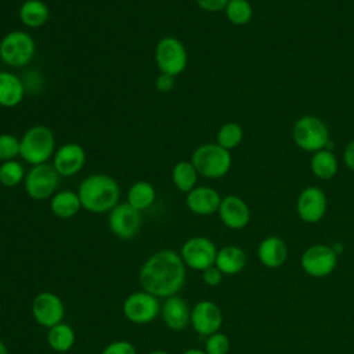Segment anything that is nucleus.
Listing matches in <instances>:
<instances>
[{"label":"nucleus","mask_w":354,"mask_h":354,"mask_svg":"<svg viewBox=\"0 0 354 354\" xmlns=\"http://www.w3.org/2000/svg\"><path fill=\"white\" fill-rule=\"evenodd\" d=\"M185 264L176 250L163 249L151 254L138 271L141 288L158 299L180 292L185 282Z\"/></svg>","instance_id":"f257e3e1"},{"label":"nucleus","mask_w":354,"mask_h":354,"mask_svg":"<svg viewBox=\"0 0 354 354\" xmlns=\"http://www.w3.org/2000/svg\"><path fill=\"white\" fill-rule=\"evenodd\" d=\"M77 195L84 210L95 214L109 213L119 203L120 187L112 176L94 173L83 178Z\"/></svg>","instance_id":"f03ea898"},{"label":"nucleus","mask_w":354,"mask_h":354,"mask_svg":"<svg viewBox=\"0 0 354 354\" xmlns=\"http://www.w3.org/2000/svg\"><path fill=\"white\" fill-rule=\"evenodd\" d=\"M55 149V136L44 124L30 126L19 138V158L30 166L48 163Z\"/></svg>","instance_id":"7ed1b4c3"},{"label":"nucleus","mask_w":354,"mask_h":354,"mask_svg":"<svg viewBox=\"0 0 354 354\" xmlns=\"http://www.w3.org/2000/svg\"><path fill=\"white\" fill-rule=\"evenodd\" d=\"M199 176L206 178L224 177L232 165V158L228 149L220 147L217 142H207L199 145L191 156Z\"/></svg>","instance_id":"20e7f679"},{"label":"nucleus","mask_w":354,"mask_h":354,"mask_svg":"<svg viewBox=\"0 0 354 354\" xmlns=\"http://www.w3.org/2000/svg\"><path fill=\"white\" fill-rule=\"evenodd\" d=\"M35 54V39L25 30H11L0 40V59L10 68L26 66Z\"/></svg>","instance_id":"39448f33"},{"label":"nucleus","mask_w":354,"mask_h":354,"mask_svg":"<svg viewBox=\"0 0 354 354\" xmlns=\"http://www.w3.org/2000/svg\"><path fill=\"white\" fill-rule=\"evenodd\" d=\"M293 141L297 147L307 152L329 149V130L326 124L314 115H304L296 120L293 126Z\"/></svg>","instance_id":"423d86ee"},{"label":"nucleus","mask_w":354,"mask_h":354,"mask_svg":"<svg viewBox=\"0 0 354 354\" xmlns=\"http://www.w3.org/2000/svg\"><path fill=\"white\" fill-rule=\"evenodd\" d=\"M155 62L160 73L173 77L183 73L188 64V53L183 41L174 36H165L155 46Z\"/></svg>","instance_id":"0eeeda50"},{"label":"nucleus","mask_w":354,"mask_h":354,"mask_svg":"<svg viewBox=\"0 0 354 354\" xmlns=\"http://www.w3.org/2000/svg\"><path fill=\"white\" fill-rule=\"evenodd\" d=\"M59 174L50 163L32 166L25 176L24 187L29 198L35 201L50 199L58 188Z\"/></svg>","instance_id":"6e6552de"},{"label":"nucleus","mask_w":354,"mask_h":354,"mask_svg":"<svg viewBox=\"0 0 354 354\" xmlns=\"http://www.w3.org/2000/svg\"><path fill=\"white\" fill-rule=\"evenodd\" d=\"M160 308L159 299L144 289L129 295L122 306L123 315L127 321L137 325H145L156 319L160 314Z\"/></svg>","instance_id":"1a4fd4ad"},{"label":"nucleus","mask_w":354,"mask_h":354,"mask_svg":"<svg viewBox=\"0 0 354 354\" xmlns=\"http://www.w3.org/2000/svg\"><path fill=\"white\" fill-rule=\"evenodd\" d=\"M180 256L185 267L195 271H203L214 266L217 248L214 242L206 236H192L183 243Z\"/></svg>","instance_id":"9d476101"},{"label":"nucleus","mask_w":354,"mask_h":354,"mask_svg":"<svg viewBox=\"0 0 354 354\" xmlns=\"http://www.w3.org/2000/svg\"><path fill=\"white\" fill-rule=\"evenodd\" d=\"M337 266V253L332 246L315 243L301 254V267L313 278H324L333 272Z\"/></svg>","instance_id":"9b49d317"},{"label":"nucleus","mask_w":354,"mask_h":354,"mask_svg":"<svg viewBox=\"0 0 354 354\" xmlns=\"http://www.w3.org/2000/svg\"><path fill=\"white\" fill-rule=\"evenodd\" d=\"M108 225L111 232L119 239H131L140 232L141 212L127 202L118 203L108 214Z\"/></svg>","instance_id":"f8f14e48"},{"label":"nucleus","mask_w":354,"mask_h":354,"mask_svg":"<svg viewBox=\"0 0 354 354\" xmlns=\"http://www.w3.org/2000/svg\"><path fill=\"white\" fill-rule=\"evenodd\" d=\"M32 315L39 325L50 329L62 322L65 307L58 295L53 292H40L32 301Z\"/></svg>","instance_id":"ddd939ff"},{"label":"nucleus","mask_w":354,"mask_h":354,"mask_svg":"<svg viewBox=\"0 0 354 354\" xmlns=\"http://www.w3.org/2000/svg\"><path fill=\"white\" fill-rule=\"evenodd\" d=\"M86 163V151L77 142H65L53 155V166L59 177L76 176Z\"/></svg>","instance_id":"4468645a"},{"label":"nucleus","mask_w":354,"mask_h":354,"mask_svg":"<svg viewBox=\"0 0 354 354\" xmlns=\"http://www.w3.org/2000/svg\"><path fill=\"white\" fill-rule=\"evenodd\" d=\"M191 325L202 336H210L218 332L223 325L221 308L210 300L198 301L191 308Z\"/></svg>","instance_id":"2eb2a0df"},{"label":"nucleus","mask_w":354,"mask_h":354,"mask_svg":"<svg viewBox=\"0 0 354 354\" xmlns=\"http://www.w3.org/2000/svg\"><path fill=\"white\" fill-rule=\"evenodd\" d=\"M326 206L328 201L325 192L318 187H307L297 198L296 210L304 223L314 224L325 216Z\"/></svg>","instance_id":"dca6fc26"},{"label":"nucleus","mask_w":354,"mask_h":354,"mask_svg":"<svg viewBox=\"0 0 354 354\" xmlns=\"http://www.w3.org/2000/svg\"><path fill=\"white\" fill-rule=\"evenodd\" d=\"M217 213L221 223L231 230H242L249 224L250 220L248 203L236 195L224 196Z\"/></svg>","instance_id":"f3484780"},{"label":"nucleus","mask_w":354,"mask_h":354,"mask_svg":"<svg viewBox=\"0 0 354 354\" xmlns=\"http://www.w3.org/2000/svg\"><path fill=\"white\" fill-rule=\"evenodd\" d=\"M220 194L212 187H195L185 195V205L188 210L198 216H210L217 213L221 203Z\"/></svg>","instance_id":"a211bd4d"},{"label":"nucleus","mask_w":354,"mask_h":354,"mask_svg":"<svg viewBox=\"0 0 354 354\" xmlns=\"http://www.w3.org/2000/svg\"><path fill=\"white\" fill-rule=\"evenodd\" d=\"M160 315L165 325L171 330H183L191 324V308L188 303L178 295L165 299Z\"/></svg>","instance_id":"6ab92c4d"},{"label":"nucleus","mask_w":354,"mask_h":354,"mask_svg":"<svg viewBox=\"0 0 354 354\" xmlns=\"http://www.w3.org/2000/svg\"><path fill=\"white\" fill-rule=\"evenodd\" d=\"M257 254L264 267L279 268L288 260V246L278 236H267L260 242Z\"/></svg>","instance_id":"aec40b11"},{"label":"nucleus","mask_w":354,"mask_h":354,"mask_svg":"<svg viewBox=\"0 0 354 354\" xmlns=\"http://www.w3.org/2000/svg\"><path fill=\"white\" fill-rule=\"evenodd\" d=\"M25 97V84L22 79L12 73L0 71V106L15 108Z\"/></svg>","instance_id":"412c9836"},{"label":"nucleus","mask_w":354,"mask_h":354,"mask_svg":"<svg viewBox=\"0 0 354 354\" xmlns=\"http://www.w3.org/2000/svg\"><path fill=\"white\" fill-rule=\"evenodd\" d=\"M214 266L225 275L238 274L246 266V253L236 245H227L217 250Z\"/></svg>","instance_id":"4be33fe9"},{"label":"nucleus","mask_w":354,"mask_h":354,"mask_svg":"<svg viewBox=\"0 0 354 354\" xmlns=\"http://www.w3.org/2000/svg\"><path fill=\"white\" fill-rule=\"evenodd\" d=\"M50 209L58 218H72L82 209L77 191L61 189L50 198Z\"/></svg>","instance_id":"5701e85b"},{"label":"nucleus","mask_w":354,"mask_h":354,"mask_svg":"<svg viewBox=\"0 0 354 354\" xmlns=\"http://www.w3.org/2000/svg\"><path fill=\"white\" fill-rule=\"evenodd\" d=\"M22 25L30 29L41 28L50 18L48 6L43 0H25L18 10Z\"/></svg>","instance_id":"b1692460"},{"label":"nucleus","mask_w":354,"mask_h":354,"mask_svg":"<svg viewBox=\"0 0 354 354\" xmlns=\"http://www.w3.org/2000/svg\"><path fill=\"white\" fill-rule=\"evenodd\" d=\"M155 199H156L155 187L145 180H140L130 185V188L127 191L126 202L130 206H133L134 209H137L138 212H141V210H145L149 206H152Z\"/></svg>","instance_id":"393cba45"},{"label":"nucleus","mask_w":354,"mask_h":354,"mask_svg":"<svg viewBox=\"0 0 354 354\" xmlns=\"http://www.w3.org/2000/svg\"><path fill=\"white\" fill-rule=\"evenodd\" d=\"M171 183L174 187L184 194H188L196 187L198 171L191 160H180L171 169Z\"/></svg>","instance_id":"a878e982"},{"label":"nucleus","mask_w":354,"mask_h":354,"mask_svg":"<svg viewBox=\"0 0 354 354\" xmlns=\"http://www.w3.org/2000/svg\"><path fill=\"white\" fill-rule=\"evenodd\" d=\"M337 159L330 149H321L313 153L310 160L311 171L321 180H330L337 173Z\"/></svg>","instance_id":"bb28decb"},{"label":"nucleus","mask_w":354,"mask_h":354,"mask_svg":"<svg viewBox=\"0 0 354 354\" xmlns=\"http://www.w3.org/2000/svg\"><path fill=\"white\" fill-rule=\"evenodd\" d=\"M75 330L71 325L65 322H59L48 329L47 343L48 346L58 353L69 351L75 344Z\"/></svg>","instance_id":"cd10ccee"},{"label":"nucleus","mask_w":354,"mask_h":354,"mask_svg":"<svg viewBox=\"0 0 354 354\" xmlns=\"http://www.w3.org/2000/svg\"><path fill=\"white\" fill-rule=\"evenodd\" d=\"M26 176V170L24 165L14 159L0 163V184L6 188H14L24 183Z\"/></svg>","instance_id":"c85d7f7f"},{"label":"nucleus","mask_w":354,"mask_h":354,"mask_svg":"<svg viewBox=\"0 0 354 354\" xmlns=\"http://www.w3.org/2000/svg\"><path fill=\"white\" fill-rule=\"evenodd\" d=\"M224 11L227 19L234 25H245L253 15V8L248 0H228Z\"/></svg>","instance_id":"c756f323"},{"label":"nucleus","mask_w":354,"mask_h":354,"mask_svg":"<svg viewBox=\"0 0 354 354\" xmlns=\"http://www.w3.org/2000/svg\"><path fill=\"white\" fill-rule=\"evenodd\" d=\"M217 144L225 149H232L238 147L243 140V130L241 124L235 122L224 123L217 131Z\"/></svg>","instance_id":"7c9ffc66"},{"label":"nucleus","mask_w":354,"mask_h":354,"mask_svg":"<svg viewBox=\"0 0 354 354\" xmlns=\"http://www.w3.org/2000/svg\"><path fill=\"white\" fill-rule=\"evenodd\" d=\"M19 156V138L10 133L0 134V162L14 160Z\"/></svg>","instance_id":"2f4dec72"},{"label":"nucleus","mask_w":354,"mask_h":354,"mask_svg":"<svg viewBox=\"0 0 354 354\" xmlns=\"http://www.w3.org/2000/svg\"><path fill=\"white\" fill-rule=\"evenodd\" d=\"M205 351L206 354H228L230 339L221 332L212 333L205 342Z\"/></svg>","instance_id":"473e14b6"},{"label":"nucleus","mask_w":354,"mask_h":354,"mask_svg":"<svg viewBox=\"0 0 354 354\" xmlns=\"http://www.w3.org/2000/svg\"><path fill=\"white\" fill-rule=\"evenodd\" d=\"M101 354H137L136 347L127 340H115L109 343Z\"/></svg>","instance_id":"72a5a7b5"},{"label":"nucleus","mask_w":354,"mask_h":354,"mask_svg":"<svg viewBox=\"0 0 354 354\" xmlns=\"http://www.w3.org/2000/svg\"><path fill=\"white\" fill-rule=\"evenodd\" d=\"M223 275L224 274L216 266H212L202 271V279L207 286H217L221 282Z\"/></svg>","instance_id":"f704fd0d"},{"label":"nucleus","mask_w":354,"mask_h":354,"mask_svg":"<svg viewBox=\"0 0 354 354\" xmlns=\"http://www.w3.org/2000/svg\"><path fill=\"white\" fill-rule=\"evenodd\" d=\"M174 87V77L167 73H159L155 79V88L159 93H169Z\"/></svg>","instance_id":"c9c22d12"},{"label":"nucleus","mask_w":354,"mask_h":354,"mask_svg":"<svg viewBox=\"0 0 354 354\" xmlns=\"http://www.w3.org/2000/svg\"><path fill=\"white\" fill-rule=\"evenodd\" d=\"M199 8L209 11V12H217L225 8L228 0H195Z\"/></svg>","instance_id":"e433bc0d"},{"label":"nucleus","mask_w":354,"mask_h":354,"mask_svg":"<svg viewBox=\"0 0 354 354\" xmlns=\"http://www.w3.org/2000/svg\"><path fill=\"white\" fill-rule=\"evenodd\" d=\"M344 162H346L347 167L351 171H354V140L351 142H348L344 149Z\"/></svg>","instance_id":"4c0bfd02"},{"label":"nucleus","mask_w":354,"mask_h":354,"mask_svg":"<svg viewBox=\"0 0 354 354\" xmlns=\"http://www.w3.org/2000/svg\"><path fill=\"white\" fill-rule=\"evenodd\" d=\"M183 354H206V351L201 350V348H188Z\"/></svg>","instance_id":"58836bf2"},{"label":"nucleus","mask_w":354,"mask_h":354,"mask_svg":"<svg viewBox=\"0 0 354 354\" xmlns=\"http://www.w3.org/2000/svg\"><path fill=\"white\" fill-rule=\"evenodd\" d=\"M0 354H8V350H7V346L4 344V342L0 339Z\"/></svg>","instance_id":"ea45409f"},{"label":"nucleus","mask_w":354,"mask_h":354,"mask_svg":"<svg viewBox=\"0 0 354 354\" xmlns=\"http://www.w3.org/2000/svg\"><path fill=\"white\" fill-rule=\"evenodd\" d=\"M149 354H169V353L165 351V350H153V351H151Z\"/></svg>","instance_id":"a19ab883"}]
</instances>
